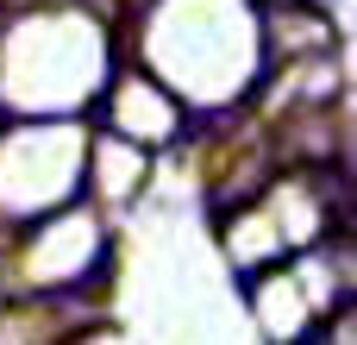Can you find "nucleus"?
Listing matches in <instances>:
<instances>
[{"label":"nucleus","instance_id":"obj_1","mask_svg":"<svg viewBox=\"0 0 357 345\" xmlns=\"http://www.w3.org/2000/svg\"><path fill=\"white\" fill-rule=\"evenodd\" d=\"M257 6H264V13H270V6H301V0H257Z\"/></svg>","mask_w":357,"mask_h":345}]
</instances>
